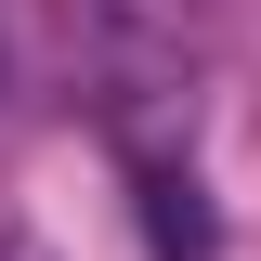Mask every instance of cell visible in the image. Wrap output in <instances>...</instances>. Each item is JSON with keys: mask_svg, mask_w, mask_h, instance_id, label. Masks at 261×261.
I'll list each match as a JSON object with an SVG mask.
<instances>
[{"mask_svg": "<svg viewBox=\"0 0 261 261\" xmlns=\"http://www.w3.org/2000/svg\"><path fill=\"white\" fill-rule=\"evenodd\" d=\"M144 235H157V261H209V248H222V222H209L196 170H144Z\"/></svg>", "mask_w": 261, "mask_h": 261, "instance_id": "6da1fadb", "label": "cell"}]
</instances>
